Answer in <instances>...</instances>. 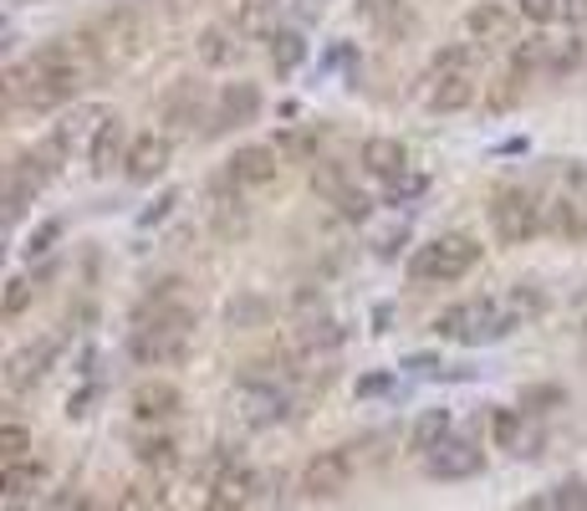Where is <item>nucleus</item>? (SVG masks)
<instances>
[{
  "label": "nucleus",
  "mask_w": 587,
  "mask_h": 511,
  "mask_svg": "<svg viewBox=\"0 0 587 511\" xmlns=\"http://www.w3.org/2000/svg\"><path fill=\"white\" fill-rule=\"evenodd\" d=\"M27 77H31V93H36V113H56L93 82V62L72 41H46V46L31 52Z\"/></svg>",
  "instance_id": "f257e3e1"
},
{
  "label": "nucleus",
  "mask_w": 587,
  "mask_h": 511,
  "mask_svg": "<svg viewBox=\"0 0 587 511\" xmlns=\"http://www.w3.org/2000/svg\"><path fill=\"white\" fill-rule=\"evenodd\" d=\"M475 267H481V241L465 236V230H444V236H434V241L415 246V255H409V282L444 286V282L470 277Z\"/></svg>",
  "instance_id": "f03ea898"
},
{
  "label": "nucleus",
  "mask_w": 587,
  "mask_h": 511,
  "mask_svg": "<svg viewBox=\"0 0 587 511\" xmlns=\"http://www.w3.org/2000/svg\"><path fill=\"white\" fill-rule=\"evenodd\" d=\"M491 230L501 246H526L532 236L547 230V205L536 200L532 189L521 185H501L491 195Z\"/></svg>",
  "instance_id": "7ed1b4c3"
},
{
  "label": "nucleus",
  "mask_w": 587,
  "mask_h": 511,
  "mask_svg": "<svg viewBox=\"0 0 587 511\" xmlns=\"http://www.w3.org/2000/svg\"><path fill=\"white\" fill-rule=\"evenodd\" d=\"M511 327H516V317H511L501 302H491V296H481V302H454V307H444L440 317H434V333L454 337V343H495V337H506Z\"/></svg>",
  "instance_id": "20e7f679"
},
{
  "label": "nucleus",
  "mask_w": 587,
  "mask_h": 511,
  "mask_svg": "<svg viewBox=\"0 0 587 511\" xmlns=\"http://www.w3.org/2000/svg\"><path fill=\"white\" fill-rule=\"evenodd\" d=\"M144 21H138L134 11H113V15H103L93 31H87V52L103 62V67H123V62H134L138 52H144Z\"/></svg>",
  "instance_id": "39448f33"
},
{
  "label": "nucleus",
  "mask_w": 587,
  "mask_h": 511,
  "mask_svg": "<svg viewBox=\"0 0 587 511\" xmlns=\"http://www.w3.org/2000/svg\"><path fill=\"white\" fill-rule=\"evenodd\" d=\"M230 404H235V419L251 425V430H271V425L292 415V394L281 389L276 378H241Z\"/></svg>",
  "instance_id": "423d86ee"
},
{
  "label": "nucleus",
  "mask_w": 587,
  "mask_h": 511,
  "mask_svg": "<svg viewBox=\"0 0 587 511\" xmlns=\"http://www.w3.org/2000/svg\"><path fill=\"white\" fill-rule=\"evenodd\" d=\"M353 466H358L353 445H333V450H317V456L307 460V471H302V491H307V497H317V501L343 497L347 486H353Z\"/></svg>",
  "instance_id": "0eeeda50"
},
{
  "label": "nucleus",
  "mask_w": 587,
  "mask_h": 511,
  "mask_svg": "<svg viewBox=\"0 0 587 511\" xmlns=\"http://www.w3.org/2000/svg\"><path fill=\"white\" fill-rule=\"evenodd\" d=\"M281 175V154L276 144H245L226 159V185L241 195V189H271Z\"/></svg>",
  "instance_id": "6e6552de"
},
{
  "label": "nucleus",
  "mask_w": 587,
  "mask_h": 511,
  "mask_svg": "<svg viewBox=\"0 0 587 511\" xmlns=\"http://www.w3.org/2000/svg\"><path fill=\"white\" fill-rule=\"evenodd\" d=\"M56 353H62V333H46V337H36V343H27V348H15L11 358H6V384H11V389L41 384L46 368L56 364Z\"/></svg>",
  "instance_id": "1a4fd4ad"
},
{
  "label": "nucleus",
  "mask_w": 587,
  "mask_h": 511,
  "mask_svg": "<svg viewBox=\"0 0 587 511\" xmlns=\"http://www.w3.org/2000/svg\"><path fill=\"white\" fill-rule=\"evenodd\" d=\"M312 185H317V195L333 200V210L343 220H368V216H374V200H368V195H363V189L353 185L337 164H317V169H312Z\"/></svg>",
  "instance_id": "9d476101"
},
{
  "label": "nucleus",
  "mask_w": 587,
  "mask_h": 511,
  "mask_svg": "<svg viewBox=\"0 0 587 511\" xmlns=\"http://www.w3.org/2000/svg\"><path fill=\"white\" fill-rule=\"evenodd\" d=\"M255 118H261V87L255 82H230L226 93L214 97L210 134H230V128H245Z\"/></svg>",
  "instance_id": "9b49d317"
},
{
  "label": "nucleus",
  "mask_w": 587,
  "mask_h": 511,
  "mask_svg": "<svg viewBox=\"0 0 587 511\" xmlns=\"http://www.w3.org/2000/svg\"><path fill=\"white\" fill-rule=\"evenodd\" d=\"M424 471L434 481H470L485 471V450L475 440H444L434 456H424Z\"/></svg>",
  "instance_id": "f8f14e48"
},
{
  "label": "nucleus",
  "mask_w": 587,
  "mask_h": 511,
  "mask_svg": "<svg viewBox=\"0 0 587 511\" xmlns=\"http://www.w3.org/2000/svg\"><path fill=\"white\" fill-rule=\"evenodd\" d=\"M128 409H134L138 425H164V419H174L185 409V394H179V384H169V378H144V384L128 394Z\"/></svg>",
  "instance_id": "ddd939ff"
},
{
  "label": "nucleus",
  "mask_w": 587,
  "mask_h": 511,
  "mask_svg": "<svg viewBox=\"0 0 587 511\" xmlns=\"http://www.w3.org/2000/svg\"><path fill=\"white\" fill-rule=\"evenodd\" d=\"M174 159V144L169 134H138L134 144H128V159H123V175L134 179V185H154V179L169 169Z\"/></svg>",
  "instance_id": "4468645a"
},
{
  "label": "nucleus",
  "mask_w": 587,
  "mask_h": 511,
  "mask_svg": "<svg viewBox=\"0 0 587 511\" xmlns=\"http://www.w3.org/2000/svg\"><path fill=\"white\" fill-rule=\"evenodd\" d=\"M475 72H429V93L424 108L429 113H465L475 103Z\"/></svg>",
  "instance_id": "2eb2a0df"
},
{
  "label": "nucleus",
  "mask_w": 587,
  "mask_h": 511,
  "mask_svg": "<svg viewBox=\"0 0 587 511\" xmlns=\"http://www.w3.org/2000/svg\"><path fill=\"white\" fill-rule=\"evenodd\" d=\"M465 36L475 41V46L511 41V36H516V11L501 6V0H481V6H470V11H465Z\"/></svg>",
  "instance_id": "dca6fc26"
},
{
  "label": "nucleus",
  "mask_w": 587,
  "mask_h": 511,
  "mask_svg": "<svg viewBox=\"0 0 587 511\" xmlns=\"http://www.w3.org/2000/svg\"><path fill=\"white\" fill-rule=\"evenodd\" d=\"M358 164H363V169H368L374 179H388V185H399V179L409 175V148H403L399 138L374 134V138H363Z\"/></svg>",
  "instance_id": "f3484780"
},
{
  "label": "nucleus",
  "mask_w": 587,
  "mask_h": 511,
  "mask_svg": "<svg viewBox=\"0 0 587 511\" xmlns=\"http://www.w3.org/2000/svg\"><path fill=\"white\" fill-rule=\"evenodd\" d=\"M255 491H261V476L245 471V466H226V471L214 476L205 511H245L255 501Z\"/></svg>",
  "instance_id": "a211bd4d"
},
{
  "label": "nucleus",
  "mask_w": 587,
  "mask_h": 511,
  "mask_svg": "<svg viewBox=\"0 0 587 511\" xmlns=\"http://www.w3.org/2000/svg\"><path fill=\"white\" fill-rule=\"evenodd\" d=\"M128 128H123L118 113H107L103 123L93 128V144H87V164H93V175H113V164L128 159Z\"/></svg>",
  "instance_id": "6ab92c4d"
},
{
  "label": "nucleus",
  "mask_w": 587,
  "mask_h": 511,
  "mask_svg": "<svg viewBox=\"0 0 587 511\" xmlns=\"http://www.w3.org/2000/svg\"><path fill=\"white\" fill-rule=\"evenodd\" d=\"M21 118H36V93H31L27 67H6L0 72V128Z\"/></svg>",
  "instance_id": "aec40b11"
},
{
  "label": "nucleus",
  "mask_w": 587,
  "mask_h": 511,
  "mask_svg": "<svg viewBox=\"0 0 587 511\" xmlns=\"http://www.w3.org/2000/svg\"><path fill=\"white\" fill-rule=\"evenodd\" d=\"M491 440L501 445V450H516V456H536L542 435L532 430V415H526V409H495L491 415Z\"/></svg>",
  "instance_id": "412c9836"
},
{
  "label": "nucleus",
  "mask_w": 587,
  "mask_h": 511,
  "mask_svg": "<svg viewBox=\"0 0 587 511\" xmlns=\"http://www.w3.org/2000/svg\"><path fill=\"white\" fill-rule=\"evenodd\" d=\"M241 31L235 27H220V21H214V27H205L200 31V41H195V52H200V62L210 72H226V67H235V56H241Z\"/></svg>",
  "instance_id": "4be33fe9"
},
{
  "label": "nucleus",
  "mask_w": 587,
  "mask_h": 511,
  "mask_svg": "<svg viewBox=\"0 0 587 511\" xmlns=\"http://www.w3.org/2000/svg\"><path fill=\"white\" fill-rule=\"evenodd\" d=\"M46 486V466L41 460H6L0 466V501H27Z\"/></svg>",
  "instance_id": "5701e85b"
},
{
  "label": "nucleus",
  "mask_w": 587,
  "mask_h": 511,
  "mask_svg": "<svg viewBox=\"0 0 587 511\" xmlns=\"http://www.w3.org/2000/svg\"><path fill=\"white\" fill-rule=\"evenodd\" d=\"M205 87L200 82H179V87H169L164 93V123H174V128H195V123L205 118Z\"/></svg>",
  "instance_id": "b1692460"
},
{
  "label": "nucleus",
  "mask_w": 587,
  "mask_h": 511,
  "mask_svg": "<svg viewBox=\"0 0 587 511\" xmlns=\"http://www.w3.org/2000/svg\"><path fill=\"white\" fill-rule=\"evenodd\" d=\"M450 409H424V415L415 419V430H409V450L415 456H434L444 440H450Z\"/></svg>",
  "instance_id": "393cba45"
},
{
  "label": "nucleus",
  "mask_w": 587,
  "mask_h": 511,
  "mask_svg": "<svg viewBox=\"0 0 587 511\" xmlns=\"http://www.w3.org/2000/svg\"><path fill=\"white\" fill-rule=\"evenodd\" d=\"M31 195H36V189L27 185V175H21V169H15V159L0 164V220H15V216H21Z\"/></svg>",
  "instance_id": "a878e982"
},
{
  "label": "nucleus",
  "mask_w": 587,
  "mask_h": 511,
  "mask_svg": "<svg viewBox=\"0 0 587 511\" xmlns=\"http://www.w3.org/2000/svg\"><path fill=\"white\" fill-rule=\"evenodd\" d=\"M118 511H169V491H164L159 476L154 481H128L118 491Z\"/></svg>",
  "instance_id": "bb28decb"
},
{
  "label": "nucleus",
  "mask_w": 587,
  "mask_h": 511,
  "mask_svg": "<svg viewBox=\"0 0 587 511\" xmlns=\"http://www.w3.org/2000/svg\"><path fill=\"white\" fill-rule=\"evenodd\" d=\"M302 62H307V36H302L296 27H281L276 36H271V67H276V72H296Z\"/></svg>",
  "instance_id": "cd10ccee"
},
{
  "label": "nucleus",
  "mask_w": 587,
  "mask_h": 511,
  "mask_svg": "<svg viewBox=\"0 0 587 511\" xmlns=\"http://www.w3.org/2000/svg\"><path fill=\"white\" fill-rule=\"evenodd\" d=\"M547 230H552V236H562V241H583V236H587L583 205H577V200H552L547 205Z\"/></svg>",
  "instance_id": "c85d7f7f"
},
{
  "label": "nucleus",
  "mask_w": 587,
  "mask_h": 511,
  "mask_svg": "<svg viewBox=\"0 0 587 511\" xmlns=\"http://www.w3.org/2000/svg\"><path fill=\"white\" fill-rule=\"evenodd\" d=\"M481 52L485 46H475V41H454V46H440V52H434L429 72H475L481 67Z\"/></svg>",
  "instance_id": "c756f323"
},
{
  "label": "nucleus",
  "mask_w": 587,
  "mask_h": 511,
  "mask_svg": "<svg viewBox=\"0 0 587 511\" xmlns=\"http://www.w3.org/2000/svg\"><path fill=\"white\" fill-rule=\"evenodd\" d=\"M138 460H144V466H154V471H169L174 460H179V445L169 440V435H144V440H138Z\"/></svg>",
  "instance_id": "7c9ffc66"
},
{
  "label": "nucleus",
  "mask_w": 587,
  "mask_h": 511,
  "mask_svg": "<svg viewBox=\"0 0 587 511\" xmlns=\"http://www.w3.org/2000/svg\"><path fill=\"white\" fill-rule=\"evenodd\" d=\"M27 450H31V430L21 419L0 415V460H27Z\"/></svg>",
  "instance_id": "2f4dec72"
},
{
  "label": "nucleus",
  "mask_w": 587,
  "mask_h": 511,
  "mask_svg": "<svg viewBox=\"0 0 587 511\" xmlns=\"http://www.w3.org/2000/svg\"><path fill=\"white\" fill-rule=\"evenodd\" d=\"M506 312H511V317H516V323H521V317H536V312H547V292H542V286H536V282H521L516 292H511Z\"/></svg>",
  "instance_id": "473e14b6"
},
{
  "label": "nucleus",
  "mask_w": 587,
  "mask_h": 511,
  "mask_svg": "<svg viewBox=\"0 0 587 511\" xmlns=\"http://www.w3.org/2000/svg\"><path fill=\"white\" fill-rule=\"evenodd\" d=\"M31 296H36V282H31V277H11V282H6V292H0V312H6V317H15V312L31 307Z\"/></svg>",
  "instance_id": "72a5a7b5"
},
{
  "label": "nucleus",
  "mask_w": 587,
  "mask_h": 511,
  "mask_svg": "<svg viewBox=\"0 0 587 511\" xmlns=\"http://www.w3.org/2000/svg\"><path fill=\"white\" fill-rule=\"evenodd\" d=\"M317 144H322V128H307V134H281L276 154H281V159H312Z\"/></svg>",
  "instance_id": "f704fd0d"
},
{
  "label": "nucleus",
  "mask_w": 587,
  "mask_h": 511,
  "mask_svg": "<svg viewBox=\"0 0 587 511\" xmlns=\"http://www.w3.org/2000/svg\"><path fill=\"white\" fill-rule=\"evenodd\" d=\"M516 15H526L532 27H552L557 15H567V0H516Z\"/></svg>",
  "instance_id": "c9c22d12"
},
{
  "label": "nucleus",
  "mask_w": 587,
  "mask_h": 511,
  "mask_svg": "<svg viewBox=\"0 0 587 511\" xmlns=\"http://www.w3.org/2000/svg\"><path fill=\"white\" fill-rule=\"evenodd\" d=\"M62 236V220H41L36 230H31V246H27V255H46L52 251V241Z\"/></svg>",
  "instance_id": "e433bc0d"
},
{
  "label": "nucleus",
  "mask_w": 587,
  "mask_h": 511,
  "mask_svg": "<svg viewBox=\"0 0 587 511\" xmlns=\"http://www.w3.org/2000/svg\"><path fill=\"white\" fill-rule=\"evenodd\" d=\"M557 501H562V511H587V481H562L557 486Z\"/></svg>",
  "instance_id": "4c0bfd02"
},
{
  "label": "nucleus",
  "mask_w": 587,
  "mask_h": 511,
  "mask_svg": "<svg viewBox=\"0 0 587 511\" xmlns=\"http://www.w3.org/2000/svg\"><path fill=\"white\" fill-rule=\"evenodd\" d=\"M567 200H577V205H587V159H577V164H567Z\"/></svg>",
  "instance_id": "58836bf2"
},
{
  "label": "nucleus",
  "mask_w": 587,
  "mask_h": 511,
  "mask_svg": "<svg viewBox=\"0 0 587 511\" xmlns=\"http://www.w3.org/2000/svg\"><path fill=\"white\" fill-rule=\"evenodd\" d=\"M424 185H429L424 175H403L399 185H388V200H394V205H399V200H415V195H424Z\"/></svg>",
  "instance_id": "ea45409f"
},
{
  "label": "nucleus",
  "mask_w": 587,
  "mask_h": 511,
  "mask_svg": "<svg viewBox=\"0 0 587 511\" xmlns=\"http://www.w3.org/2000/svg\"><path fill=\"white\" fill-rule=\"evenodd\" d=\"M174 205H179V189H164V195H159V205H154V210H144V216H138V226H159V220L164 216H169V210H174Z\"/></svg>",
  "instance_id": "a19ab883"
},
{
  "label": "nucleus",
  "mask_w": 587,
  "mask_h": 511,
  "mask_svg": "<svg viewBox=\"0 0 587 511\" xmlns=\"http://www.w3.org/2000/svg\"><path fill=\"white\" fill-rule=\"evenodd\" d=\"M542 404H562V389H526L521 394V409H526V415H542Z\"/></svg>",
  "instance_id": "79ce46f5"
},
{
  "label": "nucleus",
  "mask_w": 587,
  "mask_h": 511,
  "mask_svg": "<svg viewBox=\"0 0 587 511\" xmlns=\"http://www.w3.org/2000/svg\"><path fill=\"white\" fill-rule=\"evenodd\" d=\"M251 317H266V302H255V296H245V302H230V323H235V327L251 323Z\"/></svg>",
  "instance_id": "37998d69"
},
{
  "label": "nucleus",
  "mask_w": 587,
  "mask_h": 511,
  "mask_svg": "<svg viewBox=\"0 0 587 511\" xmlns=\"http://www.w3.org/2000/svg\"><path fill=\"white\" fill-rule=\"evenodd\" d=\"M516 511H562V501H557V486H552V491H536V497H526Z\"/></svg>",
  "instance_id": "c03bdc74"
},
{
  "label": "nucleus",
  "mask_w": 587,
  "mask_h": 511,
  "mask_svg": "<svg viewBox=\"0 0 587 511\" xmlns=\"http://www.w3.org/2000/svg\"><path fill=\"white\" fill-rule=\"evenodd\" d=\"M388 389H394V378H388V374H368V378H358V394H363V399H368V394H388Z\"/></svg>",
  "instance_id": "a18cd8bd"
},
{
  "label": "nucleus",
  "mask_w": 587,
  "mask_h": 511,
  "mask_svg": "<svg viewBox=\"0 0 587 511\" xmlns=\"http://www.w3.org/2000/svg\"><path fill=\"white\" fill-rule=\"evenodd\" d=\"M403 368H419V374H424V368H434V358H429V353H415V358H403Z\"/></svg>",
  "instance_id": "49530a36"
},
{
  "label": "nucleus",
  "mask_w": 587,
  "mask_h": 511,
  "mask_svg": "<svg viewBox=\"0 0 587 511\" xmlns=\"http://www.w3.org/2000/svg\"><path fill=\"white\" fill-rule=\"evenodd\" d=\"M577 323H583V327H587V292H583V296H577Z\"/></svg>",
  "instance_id": "de8ad7c7"
},
{
  "label": "nucleus",
  "mask_w": 587,
  "mask_h": 511,
  "mask_svg": "<svg viewBox=\"0 0 587 511\" xmlns=\"http://www.w3.org/2000/svg\"><path fill=\"white\" fill-rule=\"evenodd\" d=\"M72 511H103V507H97V501H77V507H72Z\"/></svg>",
  "instance_id": "09e8293b"
},
{
  "label": "nucleus",
  "mask_w": 587,
  "mask_h": 511,
  "mask_svg": "<svg viewBox=\"0 0 587 511\" xmlns=\"http://www.w3.org/2000/svg\"><path fill=\"white\" fill-rule=\"evenodd\" d=\"M0 267H6V246H0Z\"/></svg>",
  "instance_id": "8fccbe9b"
}]
</instances>
